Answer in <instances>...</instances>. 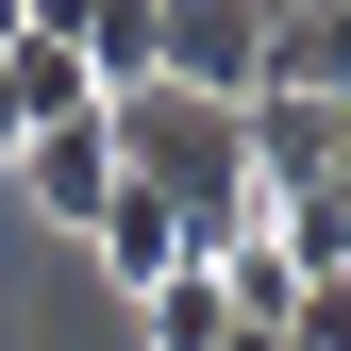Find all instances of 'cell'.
Wrapping results in <instances>:
<instances>
[{
  "mask_svg": "<svg viewBox=\"0 0 351 351\" xmlns=\"http://www.w3.org/2000/svg\"><path fill=\"white\" fill-rule=\"evenodd\" d=\"M117 167H134L151 201H184V234H201V268L234 234H268V184H251V117L234 101H201V84H117Z\"/></svg>",
  "mask_w": 351,
  "mask_h": 351,
  "instance_id": "6da1fadb",
  "label": "cell"
},
{
  "mask_svg": "<svg viewBox=\"0 0 351 351\" xmlns=\"http://www.w3.org/2000/svg\"><path fill=\"white\" fill-rule=\"evenodd\" d=\"M151 17H167V84L251 101V67H268V0H151Z\"/></svg>",
  "mask_w": 351,
  "mask_h": 351,
  "instance_id": "7a4b0ae2",
  "label": "cell"
},
{
  "mask_svg": "<svg viewBox=\"0 0 351 351\" xmlns=\"http://www.w3.org/2000/svg\"><path fill=\"white\" fill-rule=\"evenodd\" d=\"M51 117H101V67H84L67 34H17V51H0V167L51 134Z\"/></svg>",
  "mask_w": 351,
  "mask_h": 351,
  "instance_id": "3957f363",
  "label": "cell"
},
{
  "mask_svg": "<svg viewBox=\"0 0 351 351\" xmlns=\"http://www.w3.org/2000/svg\"><path fill=\"white\" fill-rule=\"evenodd\" d=\"M17 184H34V217L101 234V201H117V117H51V134L17 151Z\"/></svg>",
  "mask_w": 351,
  "mask_h": 351,
  "instance_id": "277c9868",
  "label": "cell"
},
{
  "mask_svg": "<svg viewBox=\"0 0 351 351\" xmlns=\"http://www.w3.org/2000/svg\"><path fill=\"white\" fill-rule=\"evenodd\" d=\"M84 251H101V285H167V268H201V234H184V201H151L134 184V167H117V201H101V234H84Z\"/></svg>",
  "mask_w": 351,
  "mask_h": 351,
  "instance_id": "5b68a950",
  "label": "cell"
},
{
  "mask_svg": "<svg viewBox=\"0 0 351 351\" xmlns=\"http://www.w3.org/2000/svg\"><path fill=\"white\" fill-rule=\"evenodd\" d=\"M251 84H301V101H351V0H285L268 17V67Z\"/></svg>",
  "mask_w": 351,
  "mask_h": 351,
  "instance_id": "8992f818",
  "label": "cell"
},
{
  "mask_svg": "<svg viewBox=\"0 0 351 351\" xmlns=\"http://www.w3.org/2000/svg\"><path fill=\"white\" fill-rule=\"evenodd\" d=\"M217 301H234V335H285L301 318V251L285 234H234V251H217Z\"/></svg>",
  "mask_w": 351,
  "mask_h": 351,
  "instance_id": "52a82bcc",
  "label": "cell"
},
{
  "mask_svg": "<svg viewBox=\"0 0 351 351\" xmlns=\"http://www.w3.org/2000/svg\"><path fill=\"white\" fill-rule=\"evenodd\" d=\"M268 234L301 251V285H318V268H351V134H335V167H318V184H301L285 217H268Z\"/></svg>",
  "mask_w": 351,
  "mask_h": 351,
  "instance_id": "ba28073f",
  "label": "cell"
},
{
  "mask_svg": "<svg viewBox=\"0 0 351 351\" xmlns=\"http://www.w3.org/2000/svg\"><path fill=\"white\" fill-rule=\"evenodd\" d=\"M134 318H151V351H234V301H217V268H167Z\"/></svg>",
  "mask_w": 351,
  "mask_h": 351,
  "instance_id": "9c48e42d",
  "label": "cell"
},
{
  "mask_svg": "<svg viewBox=\"0 0 351 351\" xmlns=\"http://www.w3.org/2000/svg\"><path fill=\"white\" fill-rule=\"evenodd\" d=\"M285 351H351V268H318V285H301V318H285Z\"/></svg>",
  "mask_w": 351,
  "mask_h": 351,
  "instance_id": "30bf717a",
  "label": "cell"
},
{
  "mask_svg": "<svg viewBox=\"0 0 351 351\" xmlns=\"http://www.w3.org/2000/svg\"><path fill=\"white\" fill-rule=\"evenodd\" d=\"M17 34H34V0H0V51H17Z\"/></svg>",
  "mask_w": 351,
  "mask_h": 351,
  "instance_id": "8fae6325",
  "label": "cell"
},
{
  "mask_svg": "<svg viewBox=\"0 0 351 351\" xmlns=\"http://www.w3.org/2000/svg\"><path fill=\"white\" fill-rule=\"evenodd\" d=\"M234 351H285V335H234Z\"/></svg>",
  "mask_w": 351,
  "mask_h": 351,
  "instance_id": "7c38bea8",
  "label": "cell"
}]
</instances>
